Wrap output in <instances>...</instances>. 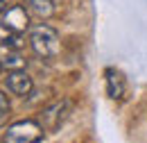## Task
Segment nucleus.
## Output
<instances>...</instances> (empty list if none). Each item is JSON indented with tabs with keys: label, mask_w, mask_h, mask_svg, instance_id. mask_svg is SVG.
Masks as SVG:
<instances>
[{
	"label": "nucleus",
	"mask_w": 147,
	"mask_h": 143,
	"mask_svg": "<svg viewBox=\"0 0 147 143\" xmlns=\"http://www.w3.org/2000/svg\"><path fill=\"white\" fill-rule=\"evenodd\" d=\"M27 12L30 14H34L38 18H50L55 14V5H52V0H27Z\"/></svg>",
	"instance_id": "6e6552de"
},
{
	"label": "nucleus",
	"mask_w": 147,
	"mask_h": 143,
	"mask_svg": "<svg viewBox=\"0 0 147 143\" xmlns=\"http://www.w3.org/2000/svg\"><path fill=\"white\" fill-rule=\"evenodd\" d=\"M68 111H70V102L68 100H57L52 105H48V107L41 111V125L43 129H48V132H57L61 123L66 121V116H68Z\"/></svg>",
	"instance_id": "7ed1b4c3"
},
{
	"label": "nucleus",
	"mask_w": 147,
	"mask_h": 143,
	"mask_svg": "<svg viewBox=\"0 0 147 143\" xmlns=\"http://www.w3.org/2000/svg\"><path fill=\"white\" fill-rule=\"evenodd\" d=\"M0 143H5V141H0Z\"/></svg>",
	"instance_id": "9b49d317"
},
{
	"label": "nucleus",
	"mask_w": 147,
	"mask_h": 143,
	"mask_svg": "<svg viewBox=\"0 0 147 143\" xmlns=\"http://www.w3.org/2000/svg\"><path fill=\"white\" fill-rule=\"evenodd\" d=\"M0 68H5V71L25 68V59H23V54L18 52L16 46H11V43H0Z\"/></svg>",
	"instance_id": "423d86ee"
},
{
	"label": "nucleus",
	"mask_w": 147,
	"mask_h": 143,
	"mask_svg": "<svg viewBox=\"0 0 147 143\" xmlns=\"http://www.w3.org/2000/svg\"><path fill=\"white\" fill-rule=\"evenodd\" d=\"M43 139V125L38 121L25 118V121H16L7 127L5 132V143H41Z\"/></svg>",
	"instance_id": "f03ea898"
},
{
	"label": "nucleus",
	"mask_w": 147,
	"mask_h": 143,
	"mask_svg": "<svg viewBox=\"0 0 147 143\" xmlns=\"http://www.w3.org/2000/svg\"><path fill=\"white\" fill-rule=\"evenodd\" d=\"M5 82H7V89L11 91V93H16V95H20V98L30 95V93H32V86H34L32 77L23 71V68H18V71H9V73H7V77H5Z\"/></svg>",
	"instance_id": "39448f33"
},
{
	"label": "nucleus",
	"mask_w": 147,
	"mask_h": 143,
	"mask_svg": "<svg viewBox=\"0 0 147 143\" xmlns=\"http://www.w3.org/2000/svg\"><path fill=\"white\" fill-rule=\"evenodd\" d=\"M5 9H7V7H5V0H0V14H2Z\"/></svg>",
	"instance_id": "9d476101"
},
{
	"label": "nucleus",
	"mask_w": 147,
	"mask_h": 143,
	"mask_svg": "<svg viewBox=\"0 0 147 143\" xmlns=\"http://www.w3.org/2000/svg\"><path fill=\"white\" fill-rule=\"evenodd\" d=\"M104 75H107V93H109V98H113V100L122 98L125 91H127V82H125L122 73L115 71V68H107Z\"/></svg>",
	"instance_id": "0eeeda50"
},
{
	"label": "nucleus",
	"mask_w": 147,
	"mask_h": 143,
	"mask_svg": "<svg viewBox=\"0 0 147 143\" xmlns=\"http://www.w3.org/2000/svg\"><path fill=\"white\" fill-rule=\"evenodd\" d=\"M7 114H9V100H7V95H5L2 91H0V125L5 123Z\"/></svg>",
	"instance_id": "1a4fd4ad"
},
{
	"label": "nucleus",
	"mask_w": 147,
	"mask_h": 143,
	"mask_svg": "<svg viewBox=\"0 0 147 143\" xmlns=\"http://www.w3.org/2000/svg\"><path fill=\"white\" fill-rule=\"evenodd\" d=\"M0 20H2L11 32H16V34L30 30V14H27V7H23V5L7 7V9L0 14Z\"/></svg>",
	"instance_id": "20e7f679"
},
{
	"label": "nucleus",
	"mask_w": 147,
	"mask_h": 143,
	"mask_svg": "<svg viewBox=\"0 0 147 143\" xmlns=\"http://www.w3.org/2000/svg\"><path fill=\"white\" fill-rule=\"evenodd\" d=\"M30 46L43 59H55L61 50V41H59L57 30H52L50 25H43V23L30 27Z\"/></svg>",
	"instance_id": "f257e3e1"
},
{
	"label": "nucleus",
	"mask_w": 147,
	"mask_h": 143,
	"mask_svg": "<svg viewBox=\"0 0 147 143\" xmlns=\"http://www.w3.org/2000/svg\"><path fill=\"white\" fill-rule=\"evenodd\" d=\"M0 71H2V68H0Z\"/></svg>",
	"instance_id": "f8f14e48"
}]
</instances>
